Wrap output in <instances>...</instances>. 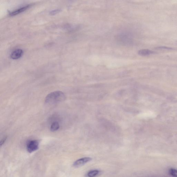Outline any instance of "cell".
<instances>
[{
    "label": "cell",
    "mask_w": 177,
    "mask_h": 177,
    "mask_svg": "<svg viewBox=\"0 0 177 177\" xmlns=\"http://www.w3.org/2000/svg\"><path fill=\"white\" fill-rule=\"evenodd\" d=\"M66 98L65 94L61 91L52 92L46 96L45 103L49 105H53L63 101Z\"/></svg>",
    "instance_id": "obj_1"
},
{
    "label": "cell",
    "mask_w": 177,
    "mask_h": 177,
    "mask_svg": "<svg viewBox=\"0 0 177 177\" xmlns=\"http://www.w3.org/2000/svg\"><path fill=\"white\" fill-rule=\"evenodd\" d=\"M39 143L37 140H32L27 144V151L29 153H32L37 150L39 148Z\"/></svg>",
    "instance_id": "obj_2"
},
{
    "label": "cell",
    "mask_w": 177,
    "mask_h": 177,
    "mask_svg": "<svg viewBox=\"0 0 177 177\" xmlns=\"http://www.w3.org/2000/svg\"><path fill=\"white\" fill-rule=\"evenodd\" d=\"M32 6V5H26L20 7L18 9H17L12 12H10L9 14V15L10 16H14L17 15L22 13L25 11L27 10Z\"/></svg>",
    "instance_id": "obj_3"
},
{
    "label": "cell",
    "mask_w": 177,
    "mask_h": 177,
    "mask_svg": "<svg viewBox=\"0 0 177 177\" xmlns=\"http://www.w3.org/2000/svg\"><path fill=\"white\" fill-rule=\"evenodd\" d=\"M91 159L90 158H84L79 159L74 162L73 166L75 168H78L91 161Z\"/></svg>",
    "instance_id": "obj_4"
},
{
    "label": "cell",
    "mask_w": 177,
    "mask_h": 177,
    "mask_svg": "<svg viewBox=\"0 0 177 177\" xmlns=\"http://www.w3.org/2000/svg\"><path fill=\"white\" fill-rule=\"evenodd\" d=\"M23 54V50L21 49H17L12 52L10 57L12 59L17 60L20 58Z\"/></svg>",
    "instance_id": "obj_5"
},
{
    "label": "cell",
    "mask_w": 177,
    "mask_h": 177,
    "mask_svg": "<svg viewBox=\"0 0 177 177\" xmlns=\"http://www.w3.org/2000/svg\"><path fill=\"white\" fill-rule=\"evenodd\" d=\"M154 52L148 49L140 50L138 52V54L141 56H147L154 53Z\"/></svg>",
    "instance_id": "obj_6"
},
{
    "label": "cell",
    "mask_w": 177,
    "mask_h": 177,
    "mask_svg": "<svg viewBox=\"0 0 177 177\" xmlns=\"http://www.w3.org/2000/svg\"><path fill=\"white\" fill-rule=\"evenodd\" d=\"M60 128V124L58 122H54L51 124L50 130L52 132L58 130Z\"/></svg>",
    "instance_id": "obj_7"
},
{
    "label": "cell",
    "mask_w": 177,
    "mask_h": 177,
    "mask_svg": "<svg viewBox=\"0 0 177 177\" xmlns=\"http://www.w3.org/2000/svg\"><path fill=\"white\" fill-rule=\"evenodd\" d=\"M99 172L98 170H93L90 171L87 174L89 177H94L98 175Z\"/></svg>",
    "instance_id": "obj_8"
},
{
    "label": "cell",
    "mask_w": 177,
    "mask_h": 177,
    "mask_svg": "<svg viewBox=\"0 0 177 177\" xmlns=\"http://www.w3.org/2000/svg\"><path fill=\"white\" fill-rule=\"evenodd\" d=\"M169 173L172 176L177 177V170L175 169L171 168L169 170Z\"/></svg>",
    "instance_id": "obj_9"
},
{
    "label": "cell",
    "mask_w": 177,
    "mask_h": 177,
    "mask_svg": "<svg viewBox=\"0 0 177 177\" xmlns=\"http://www.w3.org/2000/svg\"><path fill=\"white\" fill-rule=\"evenodd\" d=\"M61 11V10L60 9H54L53 11L50 12L49 14L50 15H54L59 13Z\"/></svg>",
    "instance_id": "obj_10"
},
{
    "label": "cell",
    "mask_w": 177,
    "mask_h": 177,
    "mask_svg": "<svg viewBox=\"0 0 177 177\" xmlns=\"http://www.w3.org/2000/svg\"><path fill=\"white\" fill-rule=\"evenodd\" d=\"M7 139V137H5L3 139H2V140L1 141V143H0V144H1V146H2V145H3L5 143V141H6Z\"/></svg>",
    "instance_id": "obj_11"
},
{
    "label": "cell",
    "mask_w": 177,
    "mask_h": 177,
    "mask_svg": "<svg viewBox=\"0 0 177 177\" xmlns=\"http://www.w3.org/2000/svg\"><path fill=\"white\" fill-rule=\"evenodd\" d=\"M172 2L174 4H177V0H172Z\"/></svg>",
    "instance_id": "obj_12"
}]
</instances>
